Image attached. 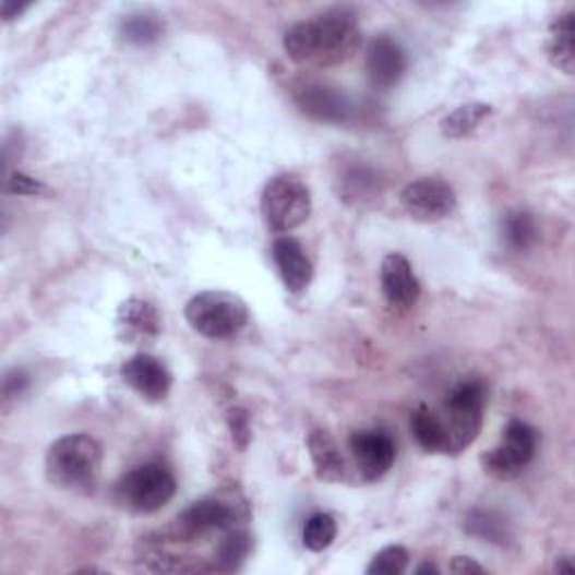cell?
<instances>
[{"instance_id":"20","label":"cell","mask_w":575,"mask_h":575,"mask_svg":"<svg viewBox=\"0 0 575 575\" xmlns=\"http://www.w3.org/2000/svg\"><path fill=\"white\" fill-rule=\"evenodd\" d=\"M490 112H492V108L488 104H479V101L458 106L456 110H452L450 115H445L443 118L441 133L445 137H452V140L468 137L490 118Z\"/></svg>"},{"instance_id":"30","label":"cell","mask_w":575,"mask_h":575,"mask_svg":"<svg viewBox=\"0 0 575 575\" xmlns=\"http://www.w3.org/2000/svg\"><path fill=\"white\" fill-rule=\"evenodd\" d=\"M450 571L452 573H458V575H466V573H483L486 568L475 562L472 558H466V555H456L452 562H450Z\"/></svg>"},{"instance_id":"32","label":"cell","mask_w":575,"mask_h":575,"mask_svg":"<svg viewBox=\"0 0 575 575\" xmlns=\"http://www.w3.org/2000/svg\"><path fill=\"white\" fill-rule=\"evenodd\" d=\"M555 571H558V573H573V571H575V566L571 564V560H568V558H560V560H558V564H555Z\"/></svg>"},{"instance_id":"14","label":"cell","mask_w":575,"mask_h":575,"mask_svg":"<svg viewBox=\"0 0 575 575\" xmlns=\"http://www.w3.org/2000/svg\"><path fill=\"white\" fill-rule=\"evenodd\" d=\"M118 337L124 344H148L160 335V315L156 306L131 297L118 311Z\"/></svg>"},{"instance_id":"2","label":"cell","mask_w":575,"mask_h":575,"mask_svg":"<svg viewBox=\"0 0 575 575\" xmlns=\"http://www.w3.org/2000/svg\"><path fill=\"white\" fill-rule=\"evenodd\" d=\"M104 450L91 434H68L55 441L46 454V477L52 486L88 494L101 475Z\"/></svg>"},{"instance_id":"17","label":"cell","mask_w":575,"mask_h":575,"mask_svg":"<svg viewBox=\"0 0 575 575\" xmlns=\"http://www.w3.org/2000/svg\"><path fill=\"white\" fill-rule=\"evenodd\" d=\"M313 458L315 475L320 481L337 483L347 477V462H344L342 450L326 430H313L306 441Z\"/></svg>"},{"instance_id":"1","label":"cell","mask_w":575,"mask_h":575,"mask_svg":"<svg viewBox=\"0 0 575 575\" xmlns=\"http://www.w3.org/2000/svg\"><path fill=\"white\" fill-rule=\"evenodd\" d=\"M362 44L356 12L335 8L295 23L284 36V50L299 65H337L349 61Z\"/></svg>"},{"instance_id":"16","label":"cell","mask_w":575,"mask_h":575,"mask_svg":"<svg viewBox=\"0 0 575 575\" xmlns=\"http://www.w3.org/2000/svg\"><path fill=\"white\" fill-rule=\"evenodd\" d=\"M299 108L322 122H347L351 115L349 99L326 86H306L297 95Z\"/></svg>"},{"instance_id":"12","label":"cell","mask_w":575,"mask_h":575,"mask_svg":"<svg viewBox=\"0 0 575 575\" xmlns=\"http://www.w3.org/2000/svg\"><path fill=\"white\" fill-rule=\"evenodd\" d=\"M380 286L387 303L396 311H409L420 297V284L411 263L403 254H387L380 265Z\"/></svg>"},{"instance_id":"5","label":"cell","mask_w":575,"mask_h":575,"mask_svg":"<svg viewBox=\"0 0 575 575\" xmlns=\"http://www.w3.org/2000/svg\"><path fill=\"white\" fill-rule=\"evenodd\" d=\"M313 212L311 189L295 176H277L261 194V214L277 235H288L309 220Z\"/></svg>"},{"instance_id":"4","label":"cell","mask_w":575,"mask_h":575,"mask_svg":"<svg viewBox=\"0 0 575 575\" xmlns=\"http://www.w3.org/2000/svg\"><path fill=\"white\" fill-rule=\"evenodd\" d=\"M176 494L173 475L160 464H144L129 470L115 483L112 496L120 508L135 515H151L165 508Z\"/></svg>"},{"instance_id":"22","label":"cell","mask_w":575,"mask_h":575,"mask_svg":"<svg viewBox=\"0 0 575 575\" xmlns=\"http://www.w3.org/2000/svg\"><path fill=\"white\" fill-rule=\"evenodd\" d=\"M165 25L156 14H146V12H137L131 14L122 21L120 25V34L127 44L133 46H148V44H156L158 38L163 36Z\"/></svg>"},{"instance_id":"29","label":"cell","mask_w":575,"mask_h":575,"mask_svg":"<svg viewBox=\"0 0 575 575\" xmlns=\"http://www.w3.org/2000/svg\"><path fill=\"white\" fill-rule=\"evenodd\" d=\"M27 385H29V378H27V373H23V371H12V373H8L5 375V380H3V392H5V398H14V396H19V394H23L25 390H27Z\"/></svg>"},{"instance_id":"23","label":"cell","mask_w":575,"mask_h":575,"mask_svg":"<svg viewBox=\"0 0 575 575\" xmlns=\"http://www.w3.org/2000/svg\"><path fill=\"white\" fill-rule=\"evenodd\" d=\"M502 229L506 243L517 252L530 250L535 241H538V223H535V218L526 212L508 214L502 223Z\"/></svg>"},{"instance_id":"9","label":"cell","mask_w":575,"mask_h":575,"mask_svg":"<svg viewBox=\"0 0 575 575\" xmlns=\"http://www.w3.org/2000/svg\"><path fill=\"white\" fill-rule=\"evenodd\" d=\"M237 519V504L218 500V496H207V500L187 506L176 517V532L178 538H196V535H205L212 530L235 528Z\"/></svg>"},{"instance_id":"11","label":"cell","mask_w":575,"mask_h":575,"mask_svg":"<svg viewBox=\"0 0 575 575\" xmlns=\"http://www.w3.org/2000/svg\"><path fill=\"white\" fill-rule=\"evenodd\" d=\"M122 378L127 385L148 403H163L173 385L171 371L165 362L148 354H137L122 364Z\"/></svg>"},{"instance_id":"7","label":"cell","mask_w":575,"mask_h":575,"mask_svg":"<svg viewBox=\"0 0 575 575\" xmlns=\"http://www.w3.org/2000/svg\"><path fill=\"white\" fill-rule=\"evenodd\" d=\"M535 450H538V432L524 420H511L502 443L481 456V466L490 477L508 481L530 466Z\"/></svg>"},{"instance_id":"10","label":"cell","mask_w":575,"mask_h":575,"mask_svg":"<svg viewBox=\"0 0 575 575\" xmlns=\"http://www.w3.org/2000/svg\"><path fill=\"white\" fill-rule=\"evenodd\" d=\"M349 445L364 481H380L392 470L396 462V443L385 432H375V430L354 432Z\"/></svg>"},{"instance_id":"15","label":"cell","mask_w":575,"mask_h":575,"mask_svg":"<svg viewBox=\"0 0 575 575\" xmlns=\"http://www.w3.org/2000/svg\"><path fill=\"white\" fill-rule=\"evenodd\" d=\"M273 261L277 265L284 286L290 292L299 295L311 286L313 263L309 254H306V250L301 248V243L295 241L292 237H279L273 243Z\"/></svg>"},{"instance_id":"6","label":"cell","mask_w":575,"mask_h":575,"mask_svg":"<svg viewBox=\"0 0 575 575\" xmlns=\"http://www.w3.org/2000/svg\"><path fill=\"white\" fill-rule=\"evenodd\" d=\"M486 400L488 394L481 380H466L452 390L445 403L447 420H443L450 439L447 454L464 452L477 441L483 426Z\"/></svg>"},{"instance_id":"18","label":"cell","mask_w":575,"mask_h":575,"mask_svg":"<svg viewBox=\"0 0 575 575\" xmlns=\"http://www.w3.org/2000/svg\"><path fill=\"white\" fill-rule=\"evenodd\" d=\"M549 61L564 74L575 70V14H560L551 25Z\"/></svg>"},{"instance_id":"8","label":"cell","mask_w":575,"mask_h":575,"mask_svg":"<svg viewBox=\"0 0 575 575\" xmlns=\"http://www.w3.org/2000/svg\"><path fill=\"white\" fill-rule=\"evenodd\" d=\"M400 205L414 220L436 223L456 209V194L441 178H418L400 191Z\"/></svg>"},{"instance_id":"24","label":"cell","mask_w":575,"mask_h":575,"mask_svg":"<svg viewBox=\"0 0 575 575\" xmlns=\"http://www.w3.org/2000/svg\"><path fill=\"white\" fill-rule=\"evenodd\" d=\"M335 538H337V524L326 513H318L309 522H306L303 535H301L303 547L313 553L326 551L335 542Z\"/></svg>"},{"instance_id":"21","label":"cell","mask_w":575,"mask_h":575,"mask_svg":"<svg viewBox=\"0 0 575 575\" xmlns=\"http://www.w3.org/2000/svg\"><path fill=\"white\" fill-rule=\"evenodd\" d=\"M252 549V540L245 530H237V528H229L225 538L220 540L218 549H216V560H214V568L218 571H237L245 558L250 555Z\"/></svg>"},{"instance_id":"26","label":"cell","mask_w":575,"mask_h":575,"mask_svg":"<svg viewBox=\"0 0 575 575\" xmlns=\"http://www.w3.org/2000/svg\"><path fill=\"white\" fill-rule=\"evenodd\" d=\"M466 530L470 535H475V538H486L490 542H504L502 535H504V524L502 519L492 517L490 513H472L468 517V524H466Z\"/></svg>"},{"instance_id":"33","label":"cell","mask_w":575,"mask_h":575,"mask_svg":"<svg viewBox=\"0 0 575 575\" xmlns=\"http://www.w3.org/2000/svg\"><path fill=\"white\" fill-rule=\"evenodd\" d=\"M416 573H418V575H423V573H439V568H436L434 564H430V562H428V564H423V566H418V568H416Z\"/></svg>"},{"instance_id":"31","label":"cell","mask_w":575,"mask_h":575,"mask_svg":"<svg viewBox=\"0 0 575 575\" xmlns=\"http://www.w3.org/2000/svg\"><path fill=\"white\" fill-rule=\"evenodd\" d=\"M23 10H25V8H21V5H14V3H10V0H5V3L0 5V12H3V19H5V21H12V19H16V16H19Z\"/></svg>"},{"instance_id":"3","label":"cell","mask_w":575,"mask_h":575,"mask_svg":"<svg viewBox=\"0 0 575 575\" xmlns=\"http://www.w3.org/2000/svg\"><path fill=\"white\" fill-rule=\"evenodd\" d=\"M184 318L189 326L207 339H229L248 324L245 301L225 290H205L187 301Z\"/></svg>"},{"instance_id":"19","label":"cell","mask_w":575,"mask_h":575,"mask_svg":"<svg viewBox=\"0 0 575 575\" xmlns=\"http://www.w3.org/2000/svg\"><path fill=\"white\" fill-rule=\"evenodd\" d=\"M411 434H414L416 443L426 452L447 454V450H450V439H447L443 418L426 405H420L411 414Z\"/></svg>"},{"instance_id":"27","label":"cell","mask_w":575,"mask_h":575,"mask_svg":"<svg viewBox=\"0 0 575 575\" xmlns=\"http://www.w3.org/2000/svg\"><path fill=\"white\" fill-rule=\"evenodd\" d=\"M8 191H12V194H19V196H44V194H48L50 189L41 180L29 178L25 173H14L8 180Z\"/></svg>"},{"instance_id":"25","label":"cell","mask_w":575,"mask_h":575,"mask_svg":"<svg viewBox=\"0 0 575 575\" xmlns=\"http://www.w3.org/2000/svg\"><path fill=\"white\" fill-rule=\"evenodd\" d=\"M409 564V553L405 547H387L382 549L380 553L373 555L371 564L367 566L369 575H398L405 573Z\"/></svg>"},{"instance_id":"28","label":"cell","mask_w":575,"mask_h":575,"mask_svg":"<svg viewBox=\"0 0 575 575\" xmlns=\"http://www.w3.org/2000/svg\"><path fill=\"white\" fill-rule=\"evenodd\" d=\"M227 423H229V430H232L235 443L243 450L250 441V416L245 414V409L235 407L227 411Z\"/></svg>"},{"instance_id":"13","label":"cell","mask_w":575,"mask_h":575,"mask_svg":"<svg viewBox=\"0 0 575 575\" xmlns=\"http://www.w3.org/2000/svg\"><path fill=\"white\" fill-rule=\"evenodd\" d=\"M407 70L405 50L390 36H378L367 52V72L375 88H394Z\"/></svg>"}]
</instances>
